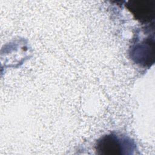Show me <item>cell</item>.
<instances>
[{
	"mask_svg": "<svg viewBox=\"0 0 155 155\" xmlns=\"http://www.w3.org/2000/svg\"><path fill=\"white\" fill-rule=\"evenodd\" d=\"M126 7L134 18L141 22H149L154 18V1H130Z\"/></svg>",
	"mask_w": 155,
	"mask_h": 155,
	"instance_id": "obj_3",
	"label": "cell"
},
{
	"mask_svg": "<svg viewBox=\"0 0 155 155\" xmlns=\"http://www.w3.org/2000/svg\"><path fill=\"white\" fill-rule=\"evenodd\" d=\"M154 38L150 36L136 43L131 48V59L136 63L143 66H150L154 62Z\"/></svg>",
	"mask_w": 155,
	"mask_h": 155,
	"instance_id": "obj_2",
	"label": "cell"
},
{
	"mask_svg": "<svg viewBox=\"0 0 155 155\" xmlns=\"http://www.w3.org/2000/svg\"><path fill=\"white\" fill-rule=\"evenodd\" d=\"M134 143L127 137H120L114 134H109L101 137L96 142L97 154L104 155H117L130 154L133 150Z\"/></svg>",
	"mask_w": 155,
	"mask_h": 155,
	"instance_id": "obj_1",
	"label": "cell"
}]
</instances>
